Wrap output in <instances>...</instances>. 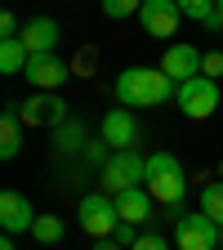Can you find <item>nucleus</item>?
<instances>
[{"label": "nucleus", "instance_id": "6", "mask_svg": "<svg viewBox=\"0 0 223 250\" xmlns=\"http://www.w3.org/2000/svg\"><path fill=\"white\" fill-rule=\"evenodd\" d=\"M219 81H210V76H192V81H183L179 89H174V103L183 107V116H192V121H205V116H214L219 112Z\"/></svg>", "mask_w": 223, "mask_h": 250}, {"label": "nucleus", "instance_id": "27", "mask_svg": "<svg viewBox=\"0 0 223 250\" xmlns=\"http://www.w3.org/2000/svg\"><path fill=\"white\" fill-rule=\"evenodd\" d=\"M0 250H14V237L9 232H5V241H0Z\"/></svg>", "mask_w": 223, "mask_h": 250}, {"label": "nucleus", "instance_id": "12", "mask_svg": "<svg viewBox=\"0 0 223 250\" xmlns=\"http://www.w3.org/2000/svg\"><path fill=\"white\" fill-rule=\"evenodd\" d=\"M67 76H72V67H67L58 54H31V58H27V81L36 85L41 94H45V89H49V94L62 89V81H67Z\"/></svg>", "mask_w": 223, "mask_h": 250}, {"label": "nucleus", "instance_id": "22", "mask_svg": "<svg viewBox=\"0 0 223 250\" xmlns=\"http://www.w3.org/2000/svg\"><path fill=\"white\" fill-rule=\"evenodd\" d=\"M201 76H210V81H219V76H223V49H210V54H205Z\"/></svg>", "mask_w": 223, "mask_h": 250}, {"label": "nucleus", "instance_id": "4", "mask_svg": "<svg viewBox=\"0 0 223 250\" xmlns=\"http://www.w3.org/2000/svg\"><path fill=\"white\" fill-rule=\"evenodd\" d=\"M219 241H223V228L214 224L205 210H197V214L183 210L174 219V250H214Z\"/></svg>", "mask_w": 223, "mask_h": 250}, {"label": "nucleus", "instance_id": "11", "mask_svg": "<svg viewBox=\"0 0 223 250\" xmlns=\"http://www.w3.org/2000/svg\"><path fill=\"white\" fill-rule=\"evenodd\" d=\"M36 210H31V201L22 197V192H14V188H5L0 192V228H5L9 237H18V232H31L36 228Z\"/></svg>", "mask_w": 223, "mask_h": 250}, {"label": "nucleus", "instance_id": "1", "mask_svg": "<svg viewBox=\"0 0 223 250\" xmlns=\"http://www.w3.org/2000/svg\"><path fill=\"white\" fill-rule=\"evenodd\" d=\"M112 89H116L121 107H165V103L174 99L179 85H174L161 67H125Z\"/></svg>", "mask_w": 223, "mask_h": 250}, {"label": "nucleus", "instance_id": "3", "mask_svg": "<svg viewBox=\"0 0 223 250\" xmlns=\"http://www.w3.org/2000/svg\"><path fill=\"white\" fill-rule=\"evenodd\" d=\"M139 183H147V156L139 147L112 152L99 166V192H107V197H121V192H130V188H139Z\"/></svg>", "mask_w": 223, "mask_h": 250}, {"label": "nucleus", "instance_id": "17", "mask_svg": "<svg viewBox=\"0 0 223 250\" xmlns=\"http://www.w3.org/2000/svg\"><path fill=\"white\" fill-rule=\"evenodd\" d=\"M81 143H85V125L81 121H62L58 130H54V147L58 152H85Z\"/></svg>", "mask_w": 223, "mask_h": 250}, {"label": "nucleus", "instance_id": "7", "mask_svg": "<svg viewBox=\"0 0 223 250\" xmlns=\"http://www.w3.org/2000/svg\"><path fill=\"white\" fill-rule=\"evenodd\" d=\"M18 116H22V125L27 130H41V125H49V130H58L62 121H72L67 116V103L58 99V94H36V99H27V103H18Z\"/></svg>", "mask_w": 223, "mask_h": 250}, {"label": "nucleus", "instance_id": "10", "mask_svg": "<svg viewBox=\"0 0 223 250\" xmlns=\"http://www.w3.org/2000/svg\"><path fill=\"white\" fill-rule=\"evenodd\" d=\"M201 49L197 45H183V41H174V45H165V54H161V72L174 81V85H183V81H192V76H201Z\"/></svg>", "mask_w": 223, "mask_h": 250}, {"label": "nucleus", "instance_id": "16", "mask_svg": "<svg viewBox=\"0 0 223 250\" xmlns=\"http://www.w3.org/2000/svg\"><path fill=\"white\" fill-rule=\"evenodd\" d=\"M27 45L14 36V41H0V72H5V76H14V72H27Z\"/></svg>", "mask_w": 223, "mask_h": 250}, {"label": "nucleus", "instance_id": "2", "mask_svg": "<svg viewBox=\"0 0 223 250\" xmlns=\"http://www.w3.org/2000/svg\"><path fill=\"white\" fill-rule=\"evenodd\" d=\"M147 192L161 201L174 219L183 214V197H187V170L174 152H152L147 156Z\"/></svg>", "mask_w": 223, "mask_h": 250}, {"label": "nucleus", "instance_id": "21", "mask_svg": "<svg viewBox=\"0 0 223 250\" xmlns=\"http://www.w3.org/2000/svg\"><path fill=\"white\" fill-rule=\"evenodd\" d=\"M99 5H103L107 18H130V14H139L147 5V0H99Z\"/></svg>", "mask_w": 223, "mask_h": 250}, {"label": "nucleus", "instance_id": "23", "mask_svg": "<svg viewBox=\"0 0 223 250\" xmlns=\"http://www.w3.org/2000/svg\"><path fill=\"white\" fill-rule=\"evenodd\" d=\"M130 250H170V241H165V237H156V232H143Z\"/></svg>", "mask_w": 223, "mask_h": 250}, {"label": "nucleus", "instance_id": "28", "mask_svg": "<svg viewBox=\"0 0 223 250\" xmlns=\"http://www.w3.org/2000/svg\"><path fill=\"white\" fill-rule=\"evenodd\" d=\"M219 179H223V161H219Z\"/></svg>", "mask_w": 223, "mask_h": 250}, {"label": "nucleus", "instance_id": "14", "mask_svg": "<svg viewBox=\"0 0 223 250\" xmlns=\"http://www.w3.org/2000/svg\"><path fill=\"white\" fill-rule=\"evenodd\" d=\"M152 192H147V183H139V188H130V192H121L116 197V210H121V219L125 224H147L152 219Z\"/></svg>", "mask_w": 223, "mask_h": 250}, {"label": "nucleus", "instance_id": "24", "mask_svg": "<svg viewBox=\"0 0 223 250\" xmlns=\"http://www.w3.org/2000/svg\"><path fill=\"white\" fill-rule=\"evenodd\" d=\"M112 237H116V241H121L125 250H130V246L139 241V232H134V224H125V219H121V224H116V232H112Z\"/></svg>", "mask_w": 223, "mask_h": 250}, {"label": "nucleus", "instance_id": "26", "mask_svg": "<svg viewBox=\"0 0 223 250\" xmlns=\"http://www.w3.org/2000/svg\"><path fill=\"white\" fill-rule=\"evenodd\" d=\"M205 27H210V31H223V14H219V9H214V14H210V18H205Z\"/></svg>", "mask_w": 223, "mask_h": 250}, {"label": "nucleus", "instance_id": "9", "mask_svg": "<svg viewBox=\"0 0 223 250\" xmlns=\"http://www.w3.org/2000/svg\"><path fill=\"white\" fill-rule=\"evenodd\" d=\"M139 22H143L147 36L170 41L179 31V22H183V9H179V0H147V5L139 9Z\"/></svg>", "mask_w": 223, "mask_h": 250}, {"label": "nucleus", "instance_id": "20", "mask_svg": "<svg viewBox=\"0 0 223 250\" xmlns=\"http://www.w3.org/2000/svg\"><path fill=\"white\" fill-rule=\"evenodd\" d=\"M179 9H183V18H192V22H205V18L219 9V0H179Z\"/></svg>", "mask_w": 223, "mask_h": 250}, {"label": "nucleus", "instance_id": "18", "mask_svg": "<svg viewBox=\"0 0 223 250\" xmlns=\"http://www.w3.org/2000/svg\"><path fill=\"white\" fill-rule=\"evenodd\" d=\"M31 237H36L41 246H58L62 237H67V228H62V219H58V214H41V219H36V228H31Z\"/></svg>", "mask_w": 223, "mask_h": 250}, {"label": "nucleus", "instance_id": "25", "mask_svg": "<svg viewBox=\"0 0 223 250\" xmlns=\"http://www.w3.org/2000/svg\"><path fill=\"white\" fill-rule=\"evenodd\" d=\"M94 250H125L116 237H99V241H94Z\"/></svg>", "mask_w": 223, "mask_h": 250}, {"label": "nucleus", "instance_id": "15", "mask_svg": "<svg viewBox=\"0 0 223 250\" xmlns=\"http://www.w3.org/2000/svg\"><path fill=\"white\" fill-rule=\"evenodd\" d=\"M22 130H27V125L18 116V103L0 112V156H5V161H14V156L22 152Z\"/></svg>", "mask_w": 223, "mask_h": 250}, {"label": "nucleus", "instance_id": "19", "mask_svg": "<svg viewBox=\"0 0 223 250\" xmlns=\"http://www.w3.org/2000/svg\"><path fill=\"white\" fill-rule=\"evenodd\" d=\"M201 210H205L214 224L223 228V179H214V183H205V188H201Z\"/></svg>", "mask_w": 223, "mask_h": 250}, {"label": "nucleus", "instance_id": "29", "mask_svg": "<svg viewBox=\"0 0 223 250\" xmlns=\"http://www.w3.org/2000/svg\"><path fill=\"white\" fill-rule=\"evenodd\" d=\"M219 14H223V0H219Z\"/></svg>", "mask_w": 223, "mask_h": 250}, {"label": "nucleus", "instance_id": "8", "mask_svg": "<svg viewBox=\"0 0 223 250\" xmlns=\"http://www.w3.org/2000/svg\"><path fill=\"white\" fill-rule=\"evenodd\" d=\"M99 139H103L112 152L139 147V121H134V112H130V107H112V112L103 116V125H99Z\"/></svg>", "mask_w": 223, "mask_h": 250}, {"label": "nucleus", "instance_id": "13", "mask_svg": "<svg viewBox=\"0 0 223 250\" xmlns=\"http://www.w3.org/2000/svg\"><path fill=\"white\" fill-rule=\"evenodd\" d=\"M18 41L27 45V54H54L58 41H62V27L41 14V18H27V22H22V36H18Z\"/></svg>", "mask_w": 223, "mask_h": 250}, {"label": "nucleus", "instance_id": "5", "mask_svg": "<svg viewBox=\"0 0 223 250\" xmlns=\"http://www.w3.org/2000/svg\"><path fill=\"white\" fill-rule=\"evenodd\" d=\"M76 219H81V228H85L94 241H99V237H112V232H116V224H121L116 197H107V192H89V197H81Z\"/></svg>", "mask_w": 223, "mask_h": 250}]
</instances>
